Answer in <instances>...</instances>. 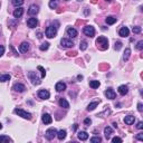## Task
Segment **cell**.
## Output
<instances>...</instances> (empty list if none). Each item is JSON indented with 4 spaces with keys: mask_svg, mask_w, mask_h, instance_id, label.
<instances>
[{
    "mask_svg": "<svg viewBox=\"0 0 143 143\" xmlns=\"http://www.w3.org/2000/svg\"><path fill=\"white\" fill-rule=\"evenodd\" d=\"M119 35L121 36V37H127V36L130 35V30L127 27H122L121 29H120L119 32Z\"/></svg>",
    "mask_w": 143,
    "mask_h": 143,
    "instance_id": "5bb4252c",
    "label": "cell"
},
{
    "mask_svg": "<svg viewBox=\"0 0 143 143\" xmlns=\"http://www.w3.org/2000/svg\"><path fill=\"white\" fill-rule=\"evenodd\" d=\"M135 121V118L133 115H127L125 116V119H124V123L126 124V125H132V124L134 123Z\"/></svg>",
    "mask_w": 143,
    "mask_h": 143,
    "instance_id": "e0dca14e",
    "label": "cell"
},
{
    "mask_svg": "<svg viewBox=\"0 0 143 143\" xmlns=\"http://www.w3.org/2000/svg\"><path fill=\"white\" fill-rule=\"evenodd\" d=\"M48 47H49V44L48 43H44V44H41L40 45V50H47L48 49Z\"/></svg>",
    "mask_w": 143,
    "mask_h": 143,
    "instance_id": "836d02e7",
    "label": "cell"
},
{
    "mask_svg": "<svg viewBox=\"0 0 143 143\" xmlns=\"http://www.w3.org/2000/svg\"><path fill=\"white\" fill-rule=\"evenodd\" d=\"M37 25H38V20L36 18H29L27 20V26L29 28H35V27H37Z\"/></svg>",
    "mask_w": 143,
    "mask_h": 143,
    "instance_id": "30bf717a",
    "label": "cell"
},
{
    "mask_svg": "<svg viewBox=\"0 0 143 143\" xmlns=\"http://www.w3.org/2000/svg\"><path fill=\"white\" fill-rule=\"evenodd\" d=\"M96 44H97V46L102 49V50L108 48V40H107V38L103 37V36H101V37H98L97 39H96Z\"/></svg>",
    "mask_w": 143,
    "mask_h": 143,
    "instance_id": "6da1fadb",
    "label": "cell"
},
{
    "mask_svg": "<svg viewBox=\"0 0 143 143\" xmlns=\"http://www.w3.org/2000/svg\"><path fill=\"white\" fill-rule=\"evenodd\" d=\"M83 33H84L86 36H88V37H94L95 36V29H94V27H92V26H86V27H84Z\"/></svg>",
    "mask_w": 143,
    "mask_h": 143,
    "instance_id": "8992f818",
    "label": "cell"
},
{
    "mask_svg": "<svg viewBox=\"0 0 143 143\" xmlns=\"http://www.w3.org/2000/svg\"><path fill=\"white\" fill-rule=\"evenodd\" d=\"M91 123H92V121H91V119H85V120H84V124H85V125H87V126H88Z\"/></svg>",
    "mask_w": 143,
    "mask_h": 143,
    "instance_id": "60d3db41",
    "label": "cell"
},
{
    "mask_svg": "<svg viewBox=\"0 0 143 143\" xmlns=\"http://www.w3.org/2000/svg\"><path fill=\"white\" fill-rule=\"evenodd\" d=\"M37 37L39 38V39H40V38H43V34H41V33H38V34H37Z\"/></svg>",
    "mask_w": 143,
    "mask_h": 143,
    "instance_id": "bcb514c9",
    "label": "cell"
},
{
    "mask_svg": "<svg viewBox=\"0 0 143 143\" xmlns=\"http://www.w3.org/2000/svg\"><path fill=\"white\" fill-rule=\"evenodd\" d=\"M112 133H113V130H112L111 126H106L105 129H104V135H105V137H106L107 140L111 137Z\"/></svg>",
    "mask_w": 143,
    "mask_h": 143,
    "instance_id": "ffe728a7",
    "label": "cell"
},
{
    "mask_svg": "<svg viewBox=\"0 0 143 143\" xmlns=\"http://www.w3.org/2000/svg\"><path fill=\"white\" fill-rule=\"evenodd\" d=\"M105 96L107 98H110V100H114V98L116 97V94L112 88H107V90L105 91Z\"/></svg>",
    "mask_w": 143,
    "mask_h": 143,
    "instance_id": "8fae6325",
    "label": "cell"
},
{
    "mask_svg": "<svg viewBox=\"0 0 143 143\" xmlns=\"http://www.w3.org/2000/svg\"><path fill=\"white\" fill-rule=\"evenodd\" d=\"M112 142H113V143H116V142L121 143L122 142V139H121V137H119V136H114L113 139H112Z\"/></svg>",
    "mask_w": 143,
    "mask_h": 143,
    "instance_id": "8d00e7d4",
    "label": "cell"
},
{
    "mask_svg": "<svg viewBox=\"0 0 143 143\" xmlns=\"http://www.w3.org/2000/svg\"><path fill=\"white\" fill-rule=\"evenodd\" d=\"M132 32H133L134 34H140L142 32V29H141V27H133V29H132Z\"/></svg>",
    "mask_w": 143,
    "mask_h": 143,
    "instance_id": "d590c367",
    "label": "cell"
},
{
    "mask_svg": "<svg viewBox=\"0 0 143 143\" xmlns=\"http://www.w3.org/2000/svg\"><path fill=\"white\" fill-rule=\"evenodd\" d=\"M66 1H67V0H66Z\"/></svg>",
    "mask_w": 143,
    "mask_h": 143,
    "instance_id": "816d5d0a",
    "label": "cell"
},
{
    "mask_svg": "<svg viewBox=\"0 0 143 143\" xmlns=\"http://www.w3.org/2000/svg\"><path fill=\"white\" fill-rule=\"evenodd\" d=\"M49 96H50V94H49L47 90H40L38 92V97L41 98V100H48Z\"/></svg>",
    "mask_w": 143,
    "mask_h": 143,
    "instance_id": "ba28073f",
    "label": "cell"
},
{
    "mask_svg": "<svg viewBox=\"0 0 143 143\" xmlns=\"http://www.w3.org/2000/svg\"><path fill=\"white\" fill-rule=\"evenodd\" d=\"M15 113L18 114L19 116H21L22 119H27V120L32 119V114L28 113V112H26V111H24V110H21V108H16V110H15Z\"/></svg>",
    "mask_w": 143,
    "mask_h": 143,
    "instance_id": "3957f363",
    "label": "cell"
},
{
    "mask_svg": "<svg viewBox=\"0 0 143 143\" xmlns=\"http://www.w3.org/2000/svg\"><path fill=\"white\" fill-rule=\"evenodd\" d=\"M57 137H58L61 141H63L65 137H66V131H65V130H61L59 132H57Z\"/></svg>",
    "mask_w": 143,
    "mask_h": 143,
    "instance_id": "cb8c5ba5",
    "label": "cell"
},
{
    "mask_svg": "<svg viewBox=\"0 0 143 143\" xmlns=\"http://www.w3.org/2000/svg\"><path fill=\"white\" fill-rule=\"evenodd\" d=\"M38 11H39V8H38V6H36V5H32V6L29 7V9H28V14L32 15V16L37 15Z\"/></svg>",
    "mask_w": 143,
    "mask_h": 143,
    "instance_id": "9c48e42d",
    "label": "cell"
},
{
    "mask_svg": "<svg viewBox=\"0 0 143 143\" xmlns=\"http://www.w3.org/2000/svg\"><path fill=\"white\" fill-rule=\"evenodd\" d=\"M136 129H139V130H142L143 129V123H142V122H139V123H137Z\"/></svg>",
    "mask_w": 143,
    "mask_h": 143,
    "instance_id": "ee69618b",
    "label": "cell"
},
{
    "mask_svg": "<svg viewBox=\"0 0 143 143\" xmlns=\"http://www.w3.org/2000/svg\"><path fill=\"white\" fill-rule=\"evenodd\" d=\"M10 141H11V139H10L9 136H6V135L0 136V143L1 142H10Z\"/></svg>",
    "mask_w": 143,
    "mask_h": 143,
    "instance_id": "1f68e13d",
    "label": "cell"
},
{
    "mask_svg": "<svg viewBox=\"0 0 143 143\" xmlns=\"http://www.w3.org/2000/svg\"><path fill=\"white\" fill-rule=\"evenodd\" d=\"M38 69H39V71L41 72V77H43V78H44V77L46 76V72H45V69H44L41 66H38Z\"/></svg>",
    "mask_w": 143,
    "mask_h": 143,
    "instance_id": "74e56055",
    "label": "cell"
},
{
    "mask_svg": "<svg viewBox=\"0 0 143 143\" xmlns=\"http://www.w3.org/2000/svg\"><path fill=\"white\" fill-rule=\"evenodd\" d=\"M97 105H98V103H97V102H93V103H91L90 105L87 106V111H93V110H95V108L97 107Z\"/></svg>",
    "mask_w": 143,
    "mask_h": 143,
    "instance_id": "f1b7e54d",
    "label": "cell"
},
{
    "mask_svg": "<svg viewBox=\"0 0 143 143\" xmlns=\"http://www.w3.org/2000/svg\"><path fill=\"white\" fill-rule=\"evenodd\" d=\"M41 120H43V122H44L45 124H50L51 122H53V119H51L50 114H48V113L44 114L43 118H41Z\"/></svg>",
    "mask_w": 143,
    "mask_h": 143,
    "instance_id": "2e32d148",
    "label": "cell"
},
{
    "mask_svg": "<svg viewBox=\"0 0 143 143\" xmlns=\"http://www.w3.org/2000/svg\"><path fill=\"white\" fill-rule=\"evenodd\" d=\"M77 79H83V76H82V75H78V76H77Z\"/></svg>",
    "mask_w": 143,
    "mask_h": 143,
    "instance_id": "7dc6e473",
    "label": "cell"
},
{
    "mask_svg": "<svg viewBox=\"0 0 143 143\" xmlns=\"http://www.w3.org/2000/svg\"><path fill=\"white\" fill-rule=\"evenodd\" d=\"M4 53H5V47H4V46L0 45V57L4 55Z\"/></svg>",
    "mask_w": 143,
    "mask_h": 143,
    "instance_id": "7bdbcfd3",
    "label": "cell"
},
{
    "mask_svg": "<svg viewBox=\"0 0 143 143\" xmlns=\"http://www.w3.org/2000/svg\"><path fill=\"white\" fill-rule=\"evenodd\" d=\"M14 90L16 91V92H18V93H22V92H25L26 87H25V85H24V84L17 83V84H15V85H14Z\"/></svg>",
    "mask_w": 143,
    "mask_h": 143,
    "instance_id": "4fadbf2b",
    "label": "cell"
},
{
    "mask_svg": "<svg viewBox=\"0 0 143 143\" xmlns=\"http://www.w3.org/2000/svg\"><path fill=\"white\" fill-rule=\"evenodd\" d=\"M45 136H46V139L47 140H53L55 136H57V131H56V129H54V127H50V129H48L47 131H46V134H45Z\"/></svg>",
    "mask_w": 143,
    "mask_h": 143,
    "instance_id": "277c9868",
    "label": "cell"
},
{
    "mask_svg": "<svg viewBox=\"0 0 143 143\" xmlns=\"http://www.w3.org/2000/svg\"><path fill=\"white\" fill-rule=\"evenodd\" d=\"M106 1H111V0H106Z\"/></svg>",
    "mask_w": 143,
    "mask_h": 143,
    "instance_id": "f907efd6",
    "label": "cell"
},
{
    "mask_svg": "<svg viewBox=\"0 0 143 143\" xmlns=\"http://www.w3.org/2000/svg\"><path fill=\"white\" fill-rule=\"evenodd\" d=\"M58 104H59V106H61V107H64V108H68L69 107V103L67 102L65 98H59Z\"/></svg>",
    "mask_w": 143,
    "mask_h": 143,
    "instance_id": "7402d4cb",
    "label": "cell"
},
{
    "mask_svg": "<svg viewBox=\"0 0 143 143\" xmlns=\"http://www.w3.org/2000/svg\"><path fill=\"white\" fill-rule=\"evenodd\" d=\"M137 111H139V112H142L143 111V107H142V104L141 103L137 104Z\"/></svg>",
    "mask_w": 143,
    "mask_h": 143,
    "instance_id": "f6af8a7d",
    "label": "cell"
},
{
    "mask_svg": "<svg viewBox=\"0 0 143 143\" xmlns=\"http://www.w3.org/2000/svg\"><path fill=\"white\" fill-rule=\"evenodd\" d=\"M22 14H24V8L18 7V8L15 9V11H14V17L15 18H19V17L22 16Z\"/></svg>",
    "mask_w": 143,
    "mask_h": 143,
    "instance_id": "d6986e66",
    "label": "cell"
},
{
    "mask_svg": "<svg viewBox=\"0 0 143 143\" xmlns=\"http://www.w3.org/2000/svg\"><path fill=\"white\" fill-rule=\"evenodd\" d=\"M1 129H2V124L0 123V130H1Z\"/></svg>",
    "mask_w": 143,
    "mask_h": 143,
    "instance_id": "c3c4849f",
    "label": "cell"
},
{
    "mask_svg": "<svg viewBox=\"0 0 143 143\" xmlns=\"http://www.w3.org/2000/svg\"><path fill=\"white\" fill-rule=\"evenodd\" d=\"M130 55H131V49L130 48H126L125 49V51H124V55H123V59L124 61H127V59L130 58Z\"/></svg>",
    "mask_w": 143,
    "mask_h": 143,
    "instance_id": "83f0119b",
    "label": "cell"
},
{
    "mask_svg": "<svg viewBox=\"0 0 143 143\" xmlns=\"http://www.w3.org/2000/svg\"><path fill=\"white\" fill-rule=\"evenodd\" d=\"M10 79V75L9 74H5L0 76V82H7V80Z\"/></svg>",
    "mask_w": 143,
    "mask_h": 143,
    "instance_id": "f546056e",
    "label": "cell"
},
{
    "mask_svg": "<svg viewBox=\"0 0 143 143\" xmlns=\"http://www.w3.org/2000/svg\"><path fill=\"white\" fill-rule=\"evenodd\" d=\"M19 49L21 53H27V51L29 50V44L24 41V43H21V45L19 46Z\"/></svg>",
    "mask_w": 143,
    "mask_h": 143,
    "instance_id": "ac0fdd59",
    "label": "cell"
},
{
    "mask_svg": "<svg viewBox=\"0 0 143 143\" xmlns=\"http://www.w3.org/2000/svg\"><path fill=\"white\" fill-rule=\"evenodd\" d=\"M55 90L57 91V92H63V91L66 90V84L63 82H58L56 84V86H55Z\"/></svg>",
    "mask_w": 143,
    "mask_h": 143,
    "instance_id": "9a60e30c",
    "label": "cell"
},
{
    "mask_svg": "<svg viewBox=\"0 0 143 143\" xmlns=\"http://www.w3.org/2000/svg\"><path fill=\"white\" fill-rule=\"evenodd\" d=\"M67 36L68 37H71V38H75V37H77V30L75 29V28H72V27H69L68 29H67Z\"/></svg>",
    "mask_w": 143,
    "mask_h": 143,
    "instance_id": "7c38bea8",
    "label": "cell"
},
{
    "mask_svg": "<svg viewBox=\"0 0 143 143\" xmlns=\"http://www.w3.org/2000/svg\"><path fill=\"white\" fill-rule=\"evenodd\" d=\"M115 22H116V18L115 17L110 16V17L106 18V24L107 25H113V24H115Z\"/></svg>",
    "mask_w": 143,
    "mask_h": 143,
    "instance_id": "4316f807",
    "label": "cell"
},
{
    "mask_svg": "<svg viewBox=\"0 0 143 143\" xmlns=\"http://www.w3.org/2000/svg\"><path fill=\"white\" fill-rule=\"evenodd\" d=\"M77 1H82V0H77Z\"/></svg>",
    "mask_w": 143,
    "mask_h": 143,
    "instance_id": "681fc988",
    "label": "cell"
},
{
    "mask_svg": "<svg viewBox=\"0 0 143 143\" xmlns=\"http://www.w3.org/2000/svg\"><path fill=\"white\" fill-rule=\"evenodd\" d=\"M127 92H129V88H127L126 85H121V86L119 87V93L121 95H126Z\"/></svg>",
    "mask_w": 143,
    "mask_h": 143,
    "instance_id": "603a6c76",
    "label": "cell"
},
{
    "mask_svg": "<svg viewBox=\"0 0 143 143\" xmlns=\"http://www.w3.org/2000/svg\"><path fill=\"white\" fill-rule=\"evenodd\" d=\"M136 48L139 49V50H141V49L143 48V40H140L139 43H137V45H136Z\"/></svg>",
    "mask_w": 143,
    "mask_h": 143,
    "instance_id": "f35d334b",
    "label": "cell"
},
{
    "mask_svg": "<svg viewBox=\"0 0 143 143\" xmlns=\"http://www.w3.org/2000/svg\"><path fill=\"white\" fill-rule=\"evenodd\" d=\"M77 136H78L79 140H82V141H85V140L88 139V133H87V132H85V131H80V132H78Z\"/></svg>",
    "mask_w": 143,
    "mask_h": 143,
    "instance_id": "44dd1931",
    "label": "cell"
},
{
    "mask_svg": "<svg viewBox=\"0 0 143 143\" xmlns=\"http://www.w3.org/2000/svg\"><path fill=\"white\" fill-rule=\"evenodd\" d=\"M100 85H101V83L98 82V80H91V82H90V86L92 88H94V90H95V88H98Z\"/></svg>",
    "mask_w": 143,
    "mask_h": 143,
    "instance_id": "484cf974",
    "label": "cell"
},
{
    "mask_svg": "<svg viewBox=\"0 0 143 143\" xmlns=\"http://www.w3.org/2000/svg\"><path fill=\"white\" fill-rule=\"evenodd\" d=\"M58 2H59V0H50V1H49V8H51V9L57 8Z\"/></svg>",
    "mask_w": 143,
    "mask_h": 143,
    "instance_id": "d4e9b609",
    "label": "cell"
},
{
    "mask_svg": "<svg viewBox=\"0 0 143 143\" xmlns=\"http://www.w3.org/2000/svg\"><path fill=\"white\" fill-rule=\"evenodd\" d=\"M24 2H25V0H12V5H14V6H16V7L21 6Z\"/></svg>",
    "mask_w": 143,
    "mask_h": 143,
    "instance_id": "4dcf8cb0",
    "label": "cell"
},
{
    "mask_svg": "<svg viewBox=\"0 0 143 143\" xmlns=\"http://www.w3.org/2000/svg\"><path fill=\"white\" fill-rule=\"evenodd\" d=\"M101 141H102V139H101L100 136H94V137L91 139V142L92 143H100Z\"/></svg>",
    "mask_w": 143,
    "mask_h": 143,
    "instance_id": "d6a6232c",
    "label": "cell"
},
{
    "mask_svg": "<svg viewBox=\"0 0 143 143\" xmlns=\"http://www.w3.org/2000/svg\"><path fill=\"white\" fill-rule=\"evenodd\" d=\"M61 45L63 46L64 48H71L74 46V43H73L72 40L67 39V38H63V39L61 40Z\"/></svg>",
    "mask_w": 143,
    "mask_h": 143,
    "instance_id": "52a82bcc",
    "label": "cell"
},
{
    "mask_svg": "<svg viewBox=\"0 0 143 143\" xmlns=\"http://www.w3.org/2000/svg\"><path fill=\"white\" fill-rule=\"evenodd\" d=\"M79 48H80V50H85V49L87 48V43L86 41H82L80 45H79Z\"/></svg>",
    "mask_w": 143,
    "mask_h": 143,
    "instance_id": "e575fe53",
    "label": "cell"
},
{
    "mask_svg": "<svg viewBox=\"0 0 143 143\" xmlns=\"http://www.w3.org/2000/svg\"><path fill=\"white\" fill-rule=\"evenodd\" d=\"M121 47H122V44L120 43V41H118V43H115V47H114V48H115L116 50H120V49H121Z\"/></svg>",
    "mask_w": 143,
    "mask_h": 143,
    "instance_id": "ab89813d",
    "label": "cell"
},
{
    "mask_svg": "<svg viewBox=\"0 0 143 143\" xmlns=\"http://www.w3.org/2000/svg\"><path fill=\"white\" fill-rule=\"evenodd\" d=\"M28 77H29V79L32 80V83L34 85H39L40 83H41V80L38 78L37 76H36V73H34V72H29L28 73Z\"/></svg>",
    "mask_w": 143,
    "mask_h": 143,
    "instance_id": "5b68a950",
    "label": "cell"
},
{
    "mask_svg": "<svg viewBox=\"0 0 143 143\" xmlns=\"http://www.w3.org/2000/svg\"><path fill=\"white\" fill-rule=\"evenodd\" d=\"M136 139L139 140V141H143V133H139L136 135Z\"/></svg>",
    "mask_w": 143,
    "mask_h": 143,
    "instance_id": "b9f144b4",
    "label": "cell"
},
{
    "mask_svg": "<svg viewBox=\"0 0 143 143\" xmlns=\"http://www.w3.org/2000/svg\"><path fill=\"white\" fill-rule=\"evenodd\" d=\"M56 34H57V29L56 27H53V26H48L45 32V35L47 38H54L56 36Z\"/></svg>",
    "mask_w": 143,
    "mask_h": 143,
    "instance_id": "7a4b0ae2",
    "label": "cell"
}]
</instances>
